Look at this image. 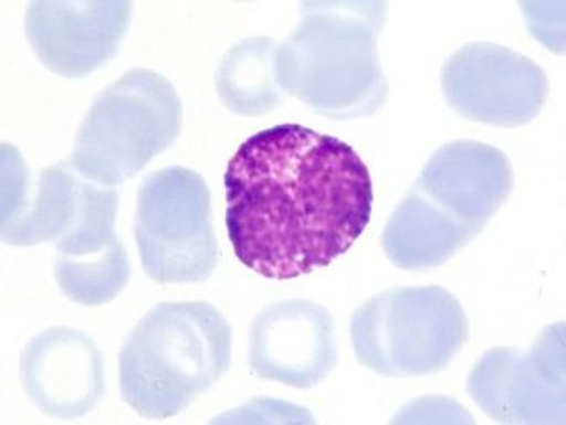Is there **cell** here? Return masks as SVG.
I'll return each instance as SVG.
<instances>
[{"instance_id": "cell-7", "label": "cell", "mask_w": 566, "mask_h": 425, "mask_svg": "<svg viewBox=\"0 0 566 425\" xmlns=\"http://www.w3.org/2000/svg\"><path fill=\"white\" fill-rule=\"evenodd\" d=\"M143 269L158 284H199L219 263L211 190L187 167H167L139 184L134 217Z\"/></svg>"}, {"instance_id": "cell-3", "label": "cell", "mask_w": 566, "mask_h": 425, "mask_svg": "<svg viewBox=\"0 0 566 425\" xmlns=\"http://www.w3.org/2000/svg\"><path fill=\"white\" fill-rule=\"evenodd\" d=\"M385 20L386 2H303L300 23L276 51L283 93L336 120L376 114L388 97L377 49Z\"/></svg>"}, {"instance_id": "cell-4", "label": "cell", "mask_w": 566, "mask_h": 425, "mask_svg": "<svg viewBox=\"0 0 566 425\" xmlns=\"http://www.w3.org/2000/svg\"><path fill=\"white\" fill-rule=\"evenodd\" d=\"M231 349L230 323L212 304H157L118 354L122 400L145 418L176 417L227 375Z\"/></svg>"}, {"instance_id": "cell-2", "label": "cell", "mask_w": 566, "mask_h": 425, "mask_svg": "<svg viewBox=\"0 0 566 425\" xmlns=\"http://www.w3.org/2000/svg\"><path fill=\"white\" fill-rule=\"evenodd\" d=\"M513 190L504 151L470 139L447 142L389 215L385 254L407 272L441 266L485 230Z\"/></svg>"}, {"instance_id": "cell-14", "label": "cell", "mask_w": 566, "mask_h": 425, "mask_svg": "<svg viewBox=\"0 0 566 425\" xmlns=\"http://www.w3.org/2000/svg\"><path fill=\"white\" fill-rule=\"evenodd\" d=\"M70 160L32 174L20 151L2 146V242H56L77 221L91 188Z\"/></svg>"}, {"instance_id": "cell-15", "label": "cell", "mask_w": 566, "mask_h": 425, "mask_svg": "<svg viewBox=\"0 0 566 425\" xmlns=\"http://www.w3.org/2000/svg\"><path fill=\"white\" fill-rule=\"evenodd\" d=\"M280 42L270 36H249L224 54L216 73L219 99L242 117L270 114L283 102L275 60Z\"/></svg>"}, {"instance_id": "cell-11", "label": "cell", "mask_w": 566, "mask_h": 425, "mask_svg": "<svg viewBox=\"0 0 566 425\" xmlns=\"http://www.w3.org/2000/svg\"><path fill=\"white\" fill-rule=\"evenodd\" d=\"M249 364L263 381L312 389L336 369V327L328 309L292 299L266 306L252 321Z\"/></svg>"}, {"instance_id": "cell-1", "label": "cell", "mask_w": 566, "mask_h": 425, "mask_svg": "<svg viewBox=\"0 0 566 425\" xmlns=\"http://www.w3.org/2000/svg\"><path fill=\"white\" fill-rule=\"evenodd\" d=\"M227 227L243 266L310 275L346 254L373 215V179L352 146L300 124L242 142L228 163Z\"/></svg>"}, {"instance_id": "cell-6", "label": "cell", "mask_w": 566, "mask_h": 425, "mask_svg": "<svg viewBox=\"0 0 566 425\" xmlns=\"http://www.w3.org/2000/svg\"><path fill=\"white\" fill-rule=\"evenodd\" d=\"M352 342L365 369L385 376L446 370L470 339L462 304L447 288H389L352 318Z\"/></svg>"}, {"instance_id": "cell-12", "label": "cell", "mask_w": 566, "mask_h": 425, "mask_svg": "<svg viewBox=\"0 0 566 425\" xmlns=\"http://www.w3.org/2000/svg\"><path fill=\"white\" fill-rule=\"evenodd\" d=\"M117 214V191L93 182L77 221L54 242V278L73 302L102 306L129 284V257L115 233Z\"/></svg>"}, {"instance_id": "cell-9", "label": "cell", "mask_w": 566, "mask_h": 425, "mask_svg": "<svg viewBox=\"0 0 566 425\" xmlns=\"http://www.w3.org/2000/svg\"><path fill=\"white\" fill-rule=\"evenodd\" d=\"M441 89L453 111L486 126L520 127L534 120L549 96L537 63L494 42H471L441 68Z\"/></svg>"}, {"instance_id": "cell-13", "label": "cell", "mask_w": 566, "mask_h": 425, "mask_svg": "<svg viewBox=\"0 0 566 425\" xmlns=\"http://www.w3.org/2000/svg\"><path fill=\"white\" fill-rule=\"evenodd\" d=\"M24 393L44 415L84 417L105 396V361L87 333L54 327L33 337L20 358Z\"/></svg>"}, {"instance_id": "cell-8", "label": "cell", "mask_w": 566, "mask_h": 425, "mask_svg": "<svg viewBox=\"0 0 566 425\" xmlns=\"http://www.w3.org/2000/svg\"><path fill=\"white\" fill-rule=\"evenodd\" d=\"M468 393L501 424H565V323L538 333L528 351H486L468 376Z\"/></svg>"}, {"instance_id": "cell-5", "label": "cell", "mask_w": 566, "mask_h": 425, "mask_svg": "<svg viewBox=\"0 0 566 425\" xmlns=\"http://www.w3.org/2000/svg\"><path fill=\"white\" fill-rule=\"evenodd\" d=\"M181 129L175 85L154 70H129L87 109L70 163L99 187H117L169 150Z\"/></svg>"}, {"instance_id": "cell-10", "label": "cell", "mask_w": 566, "mask_h": 425, "mask_svg": "<svg viewBox=\"0 0 566 425\" xmlns=\"http://www.w3.org/2000/svg\"><path fill=\"white\" fill-rule=\"evenodd\" d=\"M130 18L127 0H36L24 12V33L45 68L82 78L114 60Z\"/></svg>"}]
</instances>
